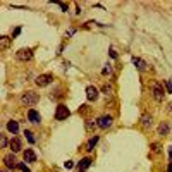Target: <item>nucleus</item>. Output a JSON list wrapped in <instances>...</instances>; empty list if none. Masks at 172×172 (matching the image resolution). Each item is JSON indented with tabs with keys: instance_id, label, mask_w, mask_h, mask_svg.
<instances>
[{
	"instance_id": "1",
	"label": "nucleus",
	"mask_w": 172,
	"mask_h": 172,
	"mask_svg": "<svg viewBox=\"0 0 172 172\" xmlns=\"http://www.w3.org/2000/svg\"><path fill=\"white\" fill-rule=\"evenodd\" d=\"M21 102H22V105H26V107H33V105H36V103L40 102V96H38V93H34V91H26L24 95L21 96Z\"/></svg>"
},
{
	"instance_id": "2",
	"label": "nucleus",
	"mask_w": 172,
	"mask_h": 172,
	"mask_svg": "<svg viewBox=\"0 0 172 172\" xmlns=\"http://www.w3.org/2000/svg\"><path fill=\"white\" fill-rule=\"evenodd\" d=\"M151 96H153V100L155 102H164V96H165V91H164V88L158 84V83H153L151 84Z\"/></svg>"
},
{
	"instance_id": "3",
	"label": "nucleus",
	"mask_w": 172,
	"mask_h": 172,
	"mask_svg": "<svg viewBox=\"0 0 172 172\" xmlns=\"http://www.w3.org/2000/svg\"><path fill=\"white\" fill-rule=\"evenodd\" d=\"M16 57H17V60L21 62H28L33 59V50L31 48H19L17 52H16Z\"/></svg>"
},
{
	"instance_id": "4",
	"label": "nucleus",
	"mask_w": 172,
	"mask_h": 172,
	"mask_svg": "<svg viewBox=\"0 0 172 172\" xmlns=\"http://www.w3.org/2000/svg\"><path fill=\"white\" fill-rule=\"evenodd\" d=\"M71 115V110L66 107V105H57V110H55V121H66L67 117Z\"/></svg>"
},
{
	"instance_id": "5",
	"label": "nucleus",
	"mask_w": 172,
	"mask_h": 172,
	"mask_svg": "<svg viewBox=\"0 0 172 172\" xmlns=\"http://www.w3.org/2000/svg\"><path fill=\"white\" fill-rule=\"evenodd\" d=\"M34 83H36L40 88L48 86V84H52V83H54V76H52V74H40L36 79H34Z\"/></svg>"
},
{
	"instance_id": "6",
	"label": "nucleus",
	"mask_w": 172,
	"mask_h": 172,
	"mask_svg": "<svg viewBox=\"0 0 172 172\" xmlns=\"http://www.w3.org/2000/svg\"><path fill=\"white\" fill-rule=\"evenodd\" d=\"M96 126H98L100 129H107V127H110V126H112V117H110V115L100 117V119L96 121Z\"/></svg>"
},
{
	"instance_id": "7",
	"label": "nucleus",
	"mask_w": 172,
	"mask_h": 172,
	"mask_svg": "<svg viewBox=\"0 0 172 172\" xmlns=\"http://www.w3.org/2000/svg\"><path fill=\"white\" fill-rule=\"evenodd\" d=\"M100 95V91L95 88V86H88L86 88V98H88V102H95L96 98Z\"/></svg>"
},
{
	"instance_id": "8",
	"label": "nucleus",
	"mask_w": 172,
	"mask_h": 172,
	"mask_svg": "<svg viewBox=\"0 0 172 172\" xmlns=\"http://www.w3.org/2000/svg\"><path fill=\"white\" fill-rule=\"evenodd\" d=\"M9 148L12 150V153H17V151L22 150V143H21L19 138H12V139L9 141Z\"/></svg>"
},
{
	"instance_id": "9",
	"label": "nucleus",
	"mask_w": 172,
	"mask_h": 172,
	"mask_svg": "<svg viewBox=\"0 0 172 172\" xmlns=\"http://www.w3.org/2000/svg\"><path fill=\"white\" fill-rule=\"evenodd\" d=\"M4 164H5L7 169H17V164H16V157H14V153H10V155H5L4 157Z\"/></svg>"
},
{
	"instance_id": "10",
	"label": "nucleus",
	"mask_w": 172,
	"mask_h": 172,
	"mask_svg": "<svg viewBox=\"0 0 172 172\" xmlns=\"http://www.w3.org/2000/svg\"><path fill=\"white\" fill-rule=\"evenodd\" d=\"M91 164H93V160H91L89 157L81 158V160H79V164H77V171H79V172H84V171H86V169H88V167H89Z\"/></svg>"
},
{
	"instance_id": "11",
	"label": "nucleus",
	"mask_w": 172,
	"mask_h": 172,
	"mask_svg": "<svg viewBox=\"0 0 172 172\" xmlns=\"http://www.w3.org/2000/svg\"><path fill=\"white\" fill-rule=\"evenodd\" d=\"M22 158H24V162H36V155L31 148H26L22 151Z\"/></svg>"
},
{
	"instance_id": "12",
	"label": "nucleus",
	"mask_w": 172,
	"mask_h": 172,
	"mask_svg": "<svg viewBox=\"0 0 172 172\" xmlns=\"http://www.w3.org/2000/svg\"><path fill=\"white\" fill-rule=\"evenodd\" d=\"M98 141H100V136H96V134L89 138V141L86 143V151H93V150H95V146H96Z\"/></svg>"
},
{
	"instance_id": "13",
	"label": "nucleus",
	"mask_w": 172,
	"mask_h": 172,
	"mask_svg": "<svg viewBox=\"0 0 172 172\" xmlns=\"http://www.w3.org/2000/svg\"><path fill=\"white\" fill-rule=\"evenodd\" d=\"M28 119H29V121H31L33 124H40V121H41L40 114H38L36 110H33V109H31L29 112H28Z\"/></svg>"
},
{
	"instance_id": "14",
	"label": "nucleus",
	"mask_w": 172,
	"mask_h": 172,
	"mask_svg": "<svg viewBox=\"0 0 172 172\" xmlns=\"http://www.w3.org/2000/svg\"><path fill=\"white\" fill-rule=\"evenodd\" d=\"M133 64H134L136 69H139V71H144V69H146V62H144L143 59H139V57H133Z\"/></svg>"
},
{
	"instance_id": "15",
	"label": "nucleus",
	"mask_w": 172,
	"mask_h": 172,
	"mask_svg": "<svg viewBox=\"0 0 172 172\" xmlns=\"http://www.w3.org/2000/svg\"><path fill=\"white\" fill-rule=\"evenodd\" d=\"M7 131L12 133V134H16V133L19 131V124H17V121H9V122H7Z\"/></svg>"
},
{
	"instance_id": "16",
	"label": "nucleus",
	"mask_w": 172,
	"mask_h": 172,
	"mask_svg": "<svg viewBox=\"0 0 172 172\" xmlns=\"http://www.w3.org/2000/svg\"><path fill=\"white\" fill-rule=\"evenodd\" d=\"M158 136H167L169 134V124L167 122H162L160 126H158Z\"/></svg>"
},
{
	"instance_id": "17",
	"label": "nucleus",
	"mask_w": 172,
	"mask_h": 172,
	"mask_svg": "<svg viewBox=\"0 0 172 172\" xmlns=\"http://www.w3.org/2000/svg\"><path fill=\"white\" fill-rule=\"evenodd\" d=\"M151 124H153V117L148 115V114H144V115L141 117V126H143V127H150Z\"/></svg>"
},
{
	"instance_id": "18",
	"label": "nucleus",
	"mask_w": 172,
	"mask_h": 172,
	"mask_svg": "<svg viewBox=\"0 0 172 172\" xmlns=\"http://www.w3.org/2000/svg\"><path fill=\"white\" fill-rule=\"evenodd\" d=\"M24 136H26V139H28L31 144L34 143V138H33V133H31V131H24Z\"/></svg>"
},
{
	"instance_id": "19",
	"label": "nucleus",
	"mask_w": 172,
	"mask_h": 172,
	"mask_svg": "<svg viewBox=\"0 0 172 172\" xmlns=\"http://www.w3.org/2000/svg\"><path fill=\"white\" fill-rule=\"evenodd\" d=\"M151 151H153V153H160V151H162V146L158 143H151Z\"/></svg>"
},
{
	"instance_id": "20",
	"label": "nucleus",
	"mask_w": 172,
	"mask_h": 172,
	"mask_svg": "<svg viewBox=\"0 0 172 172\" xmlns=\"http://www.w3.org/2000/svg\"><path fill=\"white\" fill-rule=\"evenodd\" d=\"M102 91H103V95H112V86H109V84H105V86H103L102 88Z\"/></svg>"
},
{
	"instance_id": "21",
	"label": "nucleus",
	"mask_w": 172,
	"mask_h": 172,
	"mask_svg": "<svg viewBox=\"0 0 172 172\" xmlns=\"http://www.w3.org/2000/svg\"><path fill=\"white\" fill-rule=\"evenodd\" d=\"M17 169H19L21 172H31V171H29V169H28V167H26L24 164H17Z\"/></svg>"
},
{
	"instance_id": "22",
	"label": "nucleus",
	"mask_w": 172,
	"mask_h": 172,
	"mask_svg": "<svg viewBox=\"0 0 172 172\" xmlns=\"http://www.w3.org/2000/svg\"><path fill=\"white\" fill-rule=\"evenodd\" d=\"M165 86L169 89V93H172V79H167V81H165Z\"/></svg>"
},
{
	"instance_id": "23",
	"label": "nucleus",
	"mask_w": 172,
	"mask_h": 172,
	"mask_svg": "<svg viewBox=\"0 0 172 172\" xmlns=\"http://www.w3.org/2000/svg\"><path fill=\"white\" fill-rule=\"evenodd\" d=\"M93 127H95V124L91 122V121H88V122H86V129H88V131H91Z\"/></svg>"
},
{
	"instance_id": "24",
	"label": "nucleus",
	"mask_w": 172,
	"mask_h": 172,
	"mask_svg": "<svg viewBox=\"0 0 172 172\" xmlns=\"http://www.w3.org/2000/svg\"><path fill=\"white\" fill-rule=\"evenodd\" d=\"M0 143H2V148H5V146H7V138H5V136H2Z\"/></svg>"
},
{
	"instance_id": "25",
	"label": "nucleus",
	"mask_w": 172,
	"mask_h": 172,
	"mask_svg": "<svg viewBox=\"0 0 172 172\" xmlns=\"http://www.w3.org/2000/svg\"><path fill=\"white\" fill-rule=\"evenodd\" d=\"M72 162H71V160H67V162H66V164H64V167H66V169H72Z\"/></svg>"
},
{
	"instance_id": "26",
	"label": "nucleus",
	"mask_w": 172,
	"mask_h": 172,
	"mask_svg": "<svg viewBox=\"0 0 172 172\" xmlns=\"http://www.w3.org/2000/svg\"><path fill=\"white\" fill-rule=\"evenodd\" d=\"M57 4L60 5V9L64 10V12H67V5H66V4H62V2H57Z\"/></svg>"
},
{
	"instance_id": "27",
	"label": "nucleus",
	"mask_w": 172,
	"mask_h": 172,
	"mask_svg": "<svg viewBox=\"0 0 172 172\" xmlns=\"http://www.w3.org/2000/svg\"><path fill=\"white\" fill-rule=\"evenodd\" d=\"M110 57H112V59H117V54H115L114 48H110Z\"/></svg>"
},
{
	"instance_id": "28",
	"label": "nucleus",
	"mask_w": 172,
	"mask_h": 172,
	"mask_svg": "<svg viewBox=\"0 0 172 172\" xmlns=\"http://www.w3.org/2000/svg\"><path fill=\"white\" fill-rule=\"evenodd\" d=\"M21 33V28H16V31H14V34H12V38H16V36H17V34Z\"/></svg>"
},
{
	"instance_id": "29",
	"label": "nucleus",
	"mask_w": 172,
	"mask_h": 172,
	"mask_svg": "<svg viewBox=\"0 0 172 172\" xmlns=\"http://www.w3.org/2000/svg\"><path fill=\"white\" fill-rule=\"evenodd\" d=\"M102 72H103V74H109V72H110V67H105V69L102 71Z\"/></svg>"
},
{
	"instance_id": "30",
	"label": "nucleus",
	"mask_w": 172,
	"mask_h": 172,
	"mask_svg": "<svg viewBox=\"0 0 172 172\" xmlns=\"http://www.w3.org/2000/svg\"><path fill=\"white\" fill-rule=\"evenodd\" d=\"M167 172H172V160H171V164H169V169H167Z\"/></svg>"
},
{
	"instance_id": "31",
	"label": "nucleus",
	"mask_w": 172,
	"mask_h": 172,
	"mask_svg": "<svg viewBox=\"0 0 172 172\" xmlns=\"http://www.w3.org/2000/svg\"><path fill=\"white\" fill-rule=\"evenodd\" d=\"M169 155H171V160H172V148L169 150Z\"/></svg>"
},
{
	"instance_id": "32",
	"label": "nucleus",
	"mask_w": 172,
	"mask_h": 172,
	"mask_svg": "<svg viewBox=\"0 0 172 172\" xmlns=\"http://www.w3.org/2000/svg\"><path fill=\"white\" fill-rule=\"evenodd\" d=\"M2 172H7V171H5V169H4V171H2Z\"/></svg>"
},
{
	"instance_id": "33",
	"label": "nucleus",
	"mask_w": 172,
	"mask_h": 172,
	"mask_svg": "<svg viewBox=\"0 0 172 172\" xmlns=\"http://www.w3.org/2000/svg\"><path fill=\"white\" fill-rule=\"evenodd\" d=\"M171 109H172V103H171Z\"/></svg>"
}]
</instances>
